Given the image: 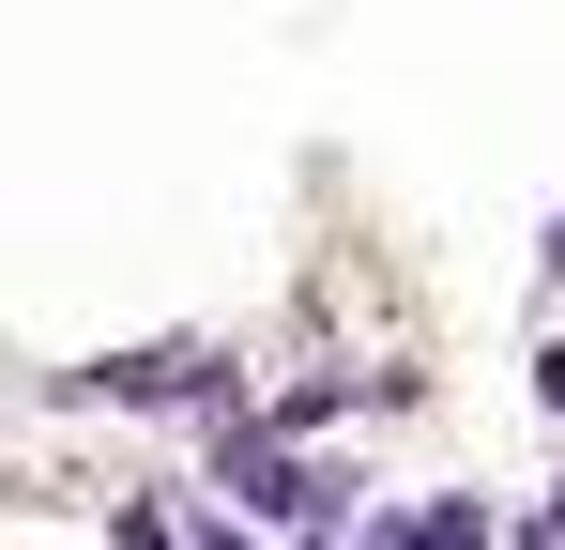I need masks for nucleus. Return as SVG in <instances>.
<instances>
[{
  "label": "nucleus",
  "mask_w": 565,
  "mask_h": 550,
  "mask_svg": "<svg viewBox=\"0 0 565 550\" xmlns=\"http://www.w3.org/2000/svg\"><path fill=\"white\" fill-rule=\"evenodd\" d=\"M107 398H138V413H153V398H230V367L214 352H122V367H93Z\"/></svg>",
  "instance_id": "2"
},
{
  "label": "nucleus",
  "mask_w": 565,
  "mask_h": 550,
  "mask_svg": "<svg viewBox=\"0 0 565 550\" xmlns=\"http://www.w3.org/2000/svg\"><path fill=\"white\" fill-rule=\"evenodd\" d=\"M367 550H489L473 505H413V520H367Z\"/></svg>",
  "instance_id": "3"
},
{
  "label": "nucleus",
  "mask_w": 565,
  "mask_h": 550,
  "mask_svg": "<svg viewBox=\"0 0 565 550\" xmlns=\"http://www.w3.org/2000/svg\"><path fill=\"white\" fill-rule=\"evenodd\" d=\"M214 474H230V505H245V520H276V536H321V520H352V489H337L321 458L260 444V429H214Z\"/></svg>",
  "instance_id": "1"
}]
</instances>
